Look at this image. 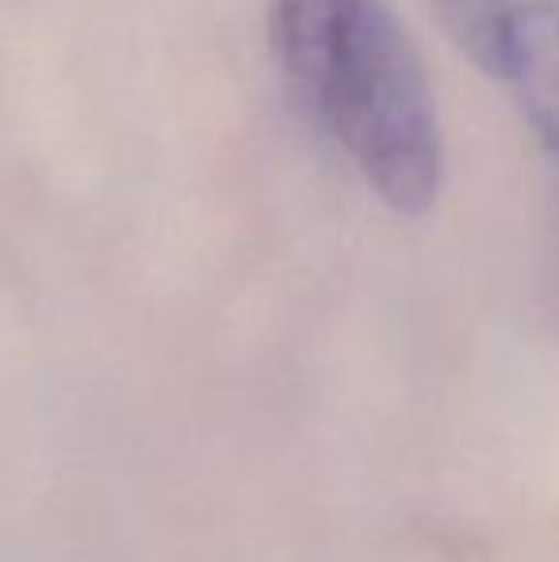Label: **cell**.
<instances>
[{
    "instance_id": "obj_1",
    "label": "cell",
    "mask_w": 559,
    "mask_h": 562,
    "mask_svg": "<svg viewBox=\"0 0 559 562\" xmlns=\"http://www.w3.org/2000/svg\"><path fill=\"white\" fill-rule=\"evenodd\" d=\"M272 50L303 112L395 215L437 203V97L411 31L383 0H272Z\"/></svg>"
},
{
    "instance_id": "obj_2",
    "label": "cell",
    "mask_w": 559,
    "mask_h": 562,
    "mask_svg": "<svg viewBox=\"0 0 559 562\" xmlns=\"http://www.w3.org/2000/svg\"><path fill=\"white\" fill-rule=\"evenodd\" d=\"M499 77L510 85L529 131L559 177V4L533 0L510 23Z\"/></svg>"
},
{
    "instance_id": "obj_3",
    "label": "cell",
    "mask_w": 559,
    "mask_h": 562,
    "mask_svg": "<svg viewBox=\"0 0 559 562\" xmlns=\"http://www.w3.org/2000/svg\"><path fill=\"white\" fill-rule=\"evenodd\" d=\"M429 8L437 12L440 27L452 35V43L476 66L499 77L510 23H514L522 0H429Z\"/></svg>"
}]
</instances>
